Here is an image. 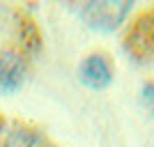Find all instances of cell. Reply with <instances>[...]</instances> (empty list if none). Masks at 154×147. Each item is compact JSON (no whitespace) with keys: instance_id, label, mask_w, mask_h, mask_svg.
<instances>
[{"instance_id":"6da1fadb","label":"cell","mask_w":154,"mask_h":147,"mask_svg":"<svg viewBox=\"0 0 154 147\" xmlns=\"http://www.w3.org/2000/svg\"><path fill=\"white\" fill-rule=\"evenodd\" d=\"M131 9V2H120V0H108V2H88L81 9V16L90 28L94 30L110 32L124 21V16Z\"/></svg>"},{"instance_id":"7a4b0ae2","label":"cell","mask_w":154,"mask_h":147,"mask_svg":"<svg viewBox=\"0 0 154 147\" xmlns=\"http://www.w3.org/2000/svg\"><path fill=\"white\" fill-rule=\"evenodd\" d=\"M78 76H81V83L88 85L90 90H103V87H108L110 81H113V67H110L106 55L94 53V55H88L81 62Z\"/></svg>"},{"instance_id":"3957f363","label":"cell","mask_w":154,"mask_h":147,"mask_svg":"<svg viewBox=\"0 0 154 147\" xmlns=\"http://www.w3.org/2000/svg\"><path fill=\"white\" fill-rule=\"evenodd\" d=\"M26 81V62L19 53L0 51V94H12Z\"/></svg>"},{"instance_id":"277c9868","label":"cell","mask_w":154,"mask_h":147,"mask_svg":"<svg viewBox=\"0 0 154 147\" xmlns=\"http://www.w3.org/2000/svg\"><path fill=\"white\" fill-rule=\"evenodd\" d=\"M5 147H48L44 136L32 131V129H16L7 136Z\"/></svg>"},{"instance_id":"5b68a950","label":"cell","mask_w":154,"mask_h":147,"mask_svg":"<svg viewBox=\"0 0 154 147\" xmlns=\"http://www.w3.org/2000/svg\"><path fill=\"white\" fill-rule=\"evenodd\" d=\"M143 101L149 110H154V85H145L143 87Z\"/></svg>"}]
</instances>
